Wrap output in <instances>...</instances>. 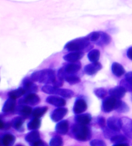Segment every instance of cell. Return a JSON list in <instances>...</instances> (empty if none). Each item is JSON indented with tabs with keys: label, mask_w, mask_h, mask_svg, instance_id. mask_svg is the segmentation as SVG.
<instances>
[{
	"label": "cell",
	"mask_w": 132,
	"mask_h": 146,
	"mask_svg": "<svg viewBox=\"0 0 132 146\" xmlns=\"http://www.w3.org/2000/svg\"><path fill=\"white\" fill-rule=\"evenodd\" d=\"M30 77L34 82L43 83L46 84H54L56 80L55 71L51 69H45L35 71L31 74Z\"/></svg>",
	"instance_id": "1"
},
{
	"label": "cell",
	"mask_w": 132,
	"mask_h": 146,
	"mask_svg": "<svg viewBox=\"0 0 132 146\" xmlns=\"http://www.w3.org/2000/svg\"><path fill=\"white\" fill-rule=\"evenodd\" d=\"M72 132L74 135V138L78 141H86L89 140L91 137V131L87 125H74L72 128Z\"/></svg>",
	"instance_id": "2"
},
{
	"label": "cell",
	"mask_w": 132,
	"mask_h": 146,
	"mask_svg": "<svg viewBox=\"0 0 132 146\" xmlns=\"http://www.w3.org/2000/svg\"><path fill=\"white\" fill-rule=\"evenodd\" d=\"M90 40L87 37L77 38L74 40H71L66 43L64 49L68 51H82L85 48L87 47V46L90 45Z\"/></svg>",
	"instance_id": "3"
},
{
	"label": "cell",
	"mask_w": 132,
	"mask_h": 146,
	"mask_svg": "<svg viewBox=\"0 0 132 146\" xmlns=\"http://www.w3.org/2000/svg\"><path fill=\"white\" fill-rule=\"evenodd\" d=\"M122 102L120 99L116 98L114 97L110 96L106 98L102 103V110L106 113L112 111L113 110H117L122 104Z\"/></svg>",
	"instance_id": "4"
},
{
	"label": "cell",
	"mask_w": 132,
	"mask_h": 146,
	"mask_svg": "<svg viewBox=\"0 0 132 146\" xmlns=\"http://www.w3.org/2000/svg\"><path fill=\"white\" fill-rule=\"evenodd\" d=\"M121 129L125 135L132 140V119L127 117H123L121 118Z\"/></svg>",
	"instance_id": "5"
},
{
	"label": "cell",
	"mask_w": 132,
	"mask_h": 146,
	"mask_svg": "<svg viewBox=\"0 0 132 146\" xmlns=\"http://www.w3.org/2000/svg\"><path fill=\"white\" fill-rule=\"evenodd\" d=\"M68 110L66 108L64 107H59L58 108L55 109L52 114H51V119L53 120L55 122H58L60 121L61 120L63 119L67 114Z\"/></svg>",
	"instance_id": "6"
},
{
	"label": "cell",
	"mask_w": 132,
	"mask_h": 146,
	"mask_svg": "<svg viewBox=\"0 0 132 146\" xmlns=\"http://www.w3.org/2000/svg\"><path fill=\"white\" fill-rule=\"evenodd\" d=\"M84 56V53L82 51H74L71 53H67L64 56V60L69 63H75L81 60Z\"/></svg>",
	"instance_id": "7"
},
{
	"label": "cell",
	"mask_w": 132,
	"mask_h": 146,
	"mask_svg": "<svg viewBox=\"0 0 132 146\" xmlns=\"http://www.w3.org/2000/svg\"><path fill=\"white\" fill-rule=\"evenodd\" d=\"M101 69H102V65L99 62H95V63L86 65L84 67V72L87 75L93 76L96 74Z\"/></svg>",
	"instance_id": "8"
},
{
	"label": "cell",
	"mask_w": 132,
	"mask_h": 146,
	"mask_svg": "<svg viewBox=\"0 0 132 146\" xmlns=\"http://www.w3.org/2000/svg\"><path fill=\"white\" fill-rule=\"evenodd\" d=\"M107 126L111 131H119L121 129V119H119L116 117H109L107 121Z\"/></svg>",
	"instance_id": "9"
},
{
	"label": "cell",
	"mask_w": 132,
	"mask_h": 146,
	"mask_svg": "<svg viewBox=\"0 0 132 146\" xmlns=\"http://www.w3.org/2000/svg\"><path fill=\"white\" fill-rule=\"evenodd\" d=\"M87 109V102L84 99H77L74 106V112L76 114H80L85 112Z\"/></svg>",
	"instance_id": "10"
},
{
	"label": "cell",
	"mask_w": 132,
	"mask_h": 146,
	"mask_svg": "<svg viewBox=\"0 0 132 146\" xmlns=\"http://www.w3.org/2000/svg\"><path fill=\"white\" fill-rule=\"evenodd\" d=\"M127 90L123 87V86H118V87H115L110 89L109 90V94L112 97H114L116 98L121 99L122 98H124L125 96V94Z\"/></svg>",
	"instance_id": "11"
},
{
	"label": "cell",
	"mask_w": 132,
	"mask_h": 146,
	"mask_svg": "<svg viewBox=\"0 0 132 146\" xmlns=\"http://www.w3.org/2000/svg\"><path fill=\"white\" fill-rule=\"evenodd\" d=\"M46 101L47 103L56 107H64L66 105L65 99L57 97V96H49L46 98Z\"/></svg>",
	"instance_id": "12"
},
{
	"label": "cell",
	"mask_w": 132,
	"mask_h": 146,
	"mask_svg": "<svg viewBox=\"0 0 132 146\" xmlns=\"http://www.w3.org/2000/svg\"><path fill=\"white\" fill-rule=\"evenodd\" d=\"M23 85L29 93H35L38 91V88L35 85L34 81L31 79V77H26L23 81Z\"/></svg>",
	"instance_id": "13"
},
{
	"label": "cell",
	"mask_w": 132,
	"mask_h": 146,
	"mask_svg": "<svg viewBox=\"0 0 132 146\" xmlns=\"http://www.w3.org/2000/svg\"><path fill=\"white\" fill-rule=\"evenodd\" d=\"M23 102L31 106H35L40 103V97L35 93H29L23 99Z\"/></svg>",
	"instance_id": "14"
},
{
	"label": "cell",
	"mask_w": 132,
	"mask_h": 146,
	"mask_svg": "<svg viewBox=\"0 0 132 146\" xmlns=\"http://www.w3.org/2000/svg\"><path fill=\"white\" fill-rule=\"evenodd\" d=\"M16 99L9 98L5 102V104H4V105H3V107L2 111H3V113H10V112H13L14 111L15 108H16Z\"/></svg>",
	"instance_id": "15"
},
{
	"label": "cell",
	"mask_w": 132,
	"mask_h": 146,
	"mask_svg": "<svg viewBox=\"0 0 132 146\" xmlns=\"http://www.w3.org/2000/svg\"><path fill=\"white\" fill-rule=\"evenodd\" d=\"M56 131L60 135H66L69 131V122L66 120L61 121L56 125Z\"/></svg>",
	"instance_id": "16"
},
{
	"label": "cell",
	"mask_w": 132,
	"mask_h": 146,
	"mask_svg": "<svg viewBox=\"0 0 132 146\" xmlns=\"http://www.w3.org/2000/svg\"><path fill=\"white\" fill-rule=\"evenodd\" d=\"M91 119H92V117L89 114H77L75 117V121L77 124L84 125H87L88 124H90Z\"/></svg>",
	"instance_id": "17"
},
{
	"label": "cell",
	"mask_w": 132,
	"mask_h": 146,
	"mask_svg": "<svg viewBox=\"0 0 132 146\" xmlns=\"http://www.w3.org/2000/svg\"><path fill=\"white\" fill-rule=\"evenodd\" d=\"M121 85L127 90L132 92V71L128 72L125 74V78L122 80Z\"/></svg>",
	"instance_id": "18"
},
{
	"label": "cell",
	"mask_w": 132,
	"mask_h": 146,
	"mask_svg": "<svg viewBox=\"0 0 132 146\" xmlns=\"http://www.w3.org/2000/svg\"><path fill=\"white\" fill-rule=\"evenodd\" d=\"M65 70H66L67 74H74L77 72H78L81 68V64H80L79 62H75V63H70L68 64L67 66L65 67Z\"/></svg>",
	"instance_id": "19"
},
{
	"label": "cell",
	"mask_w": 132,
	"mask_h": 146,
	"mask_svg": "<svg viewBox=\"0 0 132 146\" xmlns=\"http://www.w3.org/2000/svg\"><path fill=\"white\" fill-rule=\"evenodd\" d=\"M111 71L114 74L116 77H121L125 74V70H124V66H122L121 64H118V63H114L111 66Z\"/></svg>",
	"instance_id": "20"
},
{
	"label": "cell",
	"mask_w": 132,
	"mask_h": 146,
	"mask_svg": "<svg viewBox=\"0 0 132 146\" xmlns=\"http://www.w3.org/2000/svg\"><path fill=\"white\" fill-rule=\"evenodd\" d=\"M26 141L29 143H34L40 139V134L37 130H34L28 133L26 135Z\"/></svg>",
	"instance_id": "21"
},
{
	"label": "cell",
	"mask_w": 132,
	"mask_h": 146,
	"mask_svg": "<svg viewBox=\"0 0 132 146\" xmlns=\"http://www.w3.org/2000/svg\"><path fill=\"white\" fill-rule=\"evenodd\" d=\"M16 141L15 136L11 134H6L3 136L1 140L2 146H12Z\"/></svg>",
	"instance_id": "22"
},
{
	"label": "cell",
	"mask_w": 132,
	"mask_h": 146,
	"mask_svg": "<svg viewBox=\"0 0 132 146\" xmlns=\"http://www.w3.org/2000/svg\"><path fill=\"white\" fill-rule=\"evenodd\" d=\"M55 94H57V95L62 96L64 98H71L74 96V91H72L71 90H69V89H62V88H56V90Z\"/></svg>",
	"instance_id": "23"
},
{
	"label": "cell",
	"mask_w": 132,
	"mask_h": 146,
	"mask_svg": "<svg viewBox=\"0 0 132 146\" xmlns=\"http://www.w3.org/2000/svg\"><path fill=\"white\" fill-rule=\"evenodd\" d=\"M27 92V90L24 88H19L16 90H11L10 92L9 93V97L13 99H18L19 98H21L22 96L24 95Z\"/></svg>",
	"instance_id": "24"
},
{
	"label": "cell",
	"mask_w": 132,
	"mask_h": 146,
	"mask_svg": "<svg viewBox=\"0 0 132 146\" xmlns=\"http://www.w3.org/2000/svg\"><path fill=\"white\" fill-rule=\"evenodd\" d=\"M100 56V52L98 50L95 49V50H90L88 54H87V57L89 59L91 63H95V62H98Z\"/></svg>",
	"instance_id": "25"
},
{
	"label": "cell",
	"mask_w": 132,
	"mask_h": 146,
	"mask_svg": "<svg viewBox=\"0 0 132 146\" xmlns=\"http://www.w3.org/2000/svg\"><path fill=\"white\" fill-rule=\"evenodd\" d=\"M41 126V121L39 117H34V119H33L31 121H29L27 127L29 131L38 130Z\"/></svg>",
	"instance_id": "26"
},
{
	"label": "cell",
	"mask_w": 132,
	"mask_h": 146,
	"mask_svg": "<svg viewBox=\"0 0 132 146\" xmlns=\"http://www.w3.org/2000/svg\"><path fill=\"white\" fill-rule=\"evenodd\" d=\"M111 41V36H109L107 33H106L104 32H101V35H100V37L99 39L98 42V44L100 46L103 45H107L109 44Z\"/></svg>",
	"instance_id": "27"
},
{
	"label": "cell",
	"mask_w": 132,
	"mask_h": 146,
	"mask_svg": "<svg viewBox=\"0 0 132 146\" xmlns=\"http://www.w3.org/2000/svg\"><path fill=\"white\" fill-rule=\"evenodd\" d=\"M24 119L23 117H15L12 122H11V125H12V127H14L16 130H20L23 127V125Z\"/></svg>",
	"instance_id": "28"
},
{
	"label": "cell",
	"mask_w": 132,
	"mask_h": 146,
	"mask_svg": "<svg viewBox=\"0 0 132 146\" xmlns=\"http://www.w3.org/2000/svg\"><path fill=\"white\" fill-rule=\"evenodd\" d=\"M47 111V107H40V108H36L35 110L33 111L32 115L34 117H39L40 118L42 116H43L46 113Z\"/></svg>",
	"instance_id": "29"
},
{
	"label": "cell",
	"mask_w": 132,
	"mask_h": 146,
	"mask_svg": "<svg viewBox=\"0 0 132 146\" xmlns=\"http://www.w3.org/2000/svg\"><path fill=\"white\" fill-rule=\"evenodd\" d=\"M19 111L23 117H29V115H31L33 114L32 108L29 106H27V105H23V106L20 107Z\"/></svg>",
	"instance_id": "30"
},
{
	"label": "cell",
	"mask_w": 132,
	"mask_h": 146,
	"mask_svg": "<svg viewBox=\"0 0 132 146\" xmlns=\"http://www.w3.org/2000/svg\"><path fill=\"white\" fill-rule=\"evenodd\" d=\"M65 80L70 84L74 85L80 82V78L74 74H67L65 77Z\"/></svg>",
	"instance_id": "31"
},
{
	"label": "cell",
	"mask_w": 132,
	"mask_h": 146,
	"mask_svg": "<svg viewBox=\"0 0 132 146\" xmlns=\"http://www.w3.org/2000/svg\"><path fill=\"white\" fill-rule=\"evenodd\" d=\"M64 141L60 136L56 135L52 138L50 141V146H63Z\"/></svg>",
	"instance_id": "32"
},
{
	"label": "cell",
	"mask_w": 132,
	"mask_h": 146,
	"mask_svg": "<svg viewBox=\"0 0 132 146\" xmlns=\"http://www.w3.org/2000/svg\"><path fill=\"white\" fill-rule=\"evenodd\" d=\"M56 88H57V87H56L54 85L52 86V85L46 84L42 87V90L44 93H46L48 94H55Z\"/></svg>",
	"instance_id": "33"
},
{
	"label": "cell",
	"mask_w": 132,
	"mask_h": 146,
	"mask_svg": "<svg viewBox=\"0 0 132 146\" xmlns=\"http://www.w3.org/2000/svg\"><path fill=\"white\" fill-rule=\"evenodd\" d=\"M94 94L98 97V98L100 99L105 98L106 95H107V91L104 88H97V89L94 90Z\"/></svg>",
	"instance_id": "34"
},
{
	"label": "cell",
	"mask_w": 132,
	"mask_h": 146,
	"mask_svg": "<svg viewBox=\"0 0 132 146\" xmlns=\"http://www.w3.org/2000/svg\"><path fill=\"white\" fill-rule=\"evenodd\" d=\"M101 35V32H98V31H95V32H92L91 33L87 36L88 40H90V42H97L99 40Z\"/></svg>",
	"instance_id": "35"
},
{
	"label": "cell",
	"mask_w": 132,
	"mask_h": 146,
	"mask_svg": "<svg viewBox=\"0 0 132 146\" xmlns=\"http://www.w3.org/2000/svg\"><path fill=\"white\" fill-rule=\"evenodd\" d=\"M111 141L114 142V144H120L124 143L127 141V138H125L123 135H114L113 137H111Z\"/></svg>",
	"instance_id": "36"
},
{
	"label": "cell",
	"mask_w": 132,
	"mask_h": 146,
	"mask_svg": "<svg viewBox=\"0 0 132 146\" xmlns=\"http://www.w3.org/2000/svg\"><path fill=\"white\" fill-rule=\"evenodd\" d=\"M90 146H107L105 142L100 139H94L90 141Z\"/></svg>",
	"instance_id": "37"
},
{
	"label": "cell",
	"mask_w": 132,
	"mask_h": 146,
	"mask_svg": "<svg viewBox=\"0 0 132 146\" xmlns=\"http://www.w3.org/2000/svg\"><path fill=\"white\" fill-rule=\"evenodd\" d=\"M128 110H129V109H128V107H127V104H125L124 102H123L121 105V107H120L117 111L118 112H120V113H124V112L128 111Z\"/></svg>",
	"instance_id": "38"
},
{
	"label": "cell",
	"mask_w": 132,
	"mask_h": 146,
	"mask_svg": "<svg viewBox=\"0 0 132 146\" xmlns=\"http://www.w3.org/2000/svg\"><path fill=\"white\" fill-rule=\"evenodd\" d=\"M32 146H49V145L46 141L40 139V140H38V141L34 142V143H33Z\"/></svg>",
	"instance_id": "39"
},
{
	"label": "cell",
	"mask_w": 132,
	"mask_h": 146,
	"mask_svg": "<svg viewBox=\"0 0 132 146\" xmlns=\"http://www.w3.org/2000/svg\"><path fill=\"white\" fill-rule=\"evenodd\" d=\"M98 124H99V125H100V127H105L106 121H105V119H104L103 117H98Z\"/></svg>",
	"instance_id": "40"
},
{
	"label": "cell",
	"mask_w": 132,
	"mask_h": 146,
	"mask_svg": "<svg viewBox=\"0 0 132 146\" xmlns=\"http://www.w3.org/2000/svg\"><path fill=\"white\" fill-rule=\"evenodd\" d=\"M127 57L130 59V60H132V46L131 47H130L129 49L127 50Z\"/></svg>",
	"instance_id": "41"
},
{
	"label": "cell",
	"mask_w": 132,
	"mask_h": 146,
	"mask_svg": "<svg viewBox=\"0 0 132 146\" xmlns=\"http://www.w3.org/2000/svg\"><path fill=\"white\" fill-rule=\"evenodd\" d=\"M114 146H129V145L127 142H124V143H120V144H115Z\"/></svg>",
	"instance_id": "42"
},
{
	"label": "cell",
	"mask_w": 132,
	"mask_h": 146,
	"mask_svg": "<svg viewBox=\"0 0 132 146\" xmlns=\"http://www.w3.org/2000/svg\"><path fill=\"white\" fill-rule=\"evenodd\" d=\"M16 146H24V145H22V144H18Z\"/></svg>",
	"instance_id": "43"
}]
</instances>
